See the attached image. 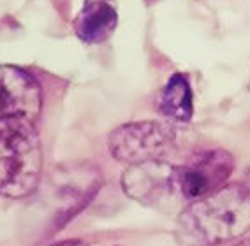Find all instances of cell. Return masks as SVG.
I'll return each mask as SVG.
<instances>
[{
    "mask_svg": "<svg viewBox=\"0 0 250 246\" xmlns=\"http://www.w3.org/2000/svg\"><path fill=\"white\" fill-rule=\"evenodd\" d=\"M250 230V188L234 183L192 201L176 220L183 246H217L236 241Z\"/></svg>",
    "mask_w": 250,
    "mask_h": 246,
    "instance_id": "cell-1",
    "label": "cell"
},
{
    "mask_svg": "<svg viewBox=\"0 0 250 246\" xmlns=\"http://www.w3.org/2000/svg\"><path fill=\"white\" fill-rule=\"evenodd\" d=\"M42 148L30 120H0V195L23 197L37 187Z\"/></svg>",
    "mask_w": 250,
    "mask_h": 246,
    "instance_id": "cell-2",
    "label": "cell"
},
{
    "mask_svg": "<svg viewBox=\"0 0 250 246\" xmlns=\"http://www.w3.org/2000/svg\"><path fill=\"white\" fill-rule=\"evenodd\" d=\"M174 144V130L159 121L127 123L113 130L109 135V151L120 162L143 164L161 160Z\"/></svg>",
    "mask_w": 250,
    "mask_h": 246,
    "instance_id": "cell-3",
    "label": "cell"
},
{
    "mask_svg": "<svg viewBox=\"0 0 250 246\" xmlns=\"http://www.w3.org/2000/svg\"><path fill=\"white\" fill-rule=\"evenodd\" d=\"M234 170V157L226 150H208L194 155L182 167L174 169L176 190L188 202L203 199L226 187Z\"/></svg>",
    "mask_w": 250,
    "mask_h": 246,
    "instance_id": "cell-4",
    "label": "cell"
},
{
    "mask_svg": "<svg viewBox=\"0 0 250 246\" xmlns=\"http://www.w3.org/2000/svg\"><path fill=\"white\" fill-rule=\"evenodd\" d=\"M42 108L41 86L18 67H0V120L36 121Z\"/></svg>",
    "mask_w": 250,
    "mask_h": 246,
    "instance_id": "cell-5",
    "label": "cell"
},
{
    "mask_svg": "<svg viewBox=\"0 0 250 246\" xmlns=\"http://www.w3.org/2000/svg\"><path fill=\"white\" fill-rule=\"evenodd\" d=\"M174 169L162 160L136 164L124 176V188L130 197L143 202H155L171 190H176Z\"/></svg>",
    "mask_w": 250,
    "mask_h": 246,
    "instance_id": "cell-6",
    "label": "cell"
},
{
    "mask_svg": "<svg viewBox=\"0 0 250 246\" xmlns=\"http://www.w3.org/2000/svg\"><path fill=\"white\" fill-rule=\"evenodd\" d=\"M118 25L115 0H85L72 19V30L85 44H101L115 32Z\"/></svg>",
    "mask_w": 250,
    "mask_h": 246,
    "instance_id": "cell-7",
    "label": "cell"
},
{
    "mask_svg": "<svg viewBox=\"0 0 250 246\" xmlns=\"http://www.w3.org/2000/svg\"><path fill=\"white\" fill-rule=\"evenodd\" d=\"M157 109L162 116L174 121H190L194 114L192 88L188 77L182 72H176L169 77L157 98Z\"/></svg>",
    "mask_w": 250,
    "mask_h": 246,
    "instance_id": "cell-8",
    "label": "cell"
},
{
    "mask_svg": "<svg viewBox=\"0 0 250 246\" xmlns=\"http://www.w3.org/2000/svg\"><path fill=\"white\" fill-rule=\"evenodd\" d=\"M51 246H86L85 243L76 241V239H69V241H60V243H55Z\"/></svg>",
    "mask_w": 250,
    "mask_h": 246,
    "instance_id": "cell-9",
    "label": "cell"
},
{
    "mask_svg": "<svg viewBox=\"0 0 250 246\" xmlns=\"http://www.w3.org/2000/svg\"><path fill=\"white\" fill-rule=\"evenodd\" d=\"M236 246H250V239H247V241L240 243V245H236Z\"/></svg>",
    "mask_w": 250,
    "mask_h": 246,
    "instance_id": "cell-10",
    "label": "cell"
},
{
    "mask_svg": "<svg viewBox=\"0 0 250 246\" xmlns=\"http://www.w3.org/2000/svg\"><path fill=\"white\" fill-rule=\"evenodd\" d=\"M249 88H250V85H249Z\"/></svg>",
    "mask_w": 250,
    "mask_h": 246,
    "instance_id": "cell-11",
    "label": "cell"
}]
</instances>
